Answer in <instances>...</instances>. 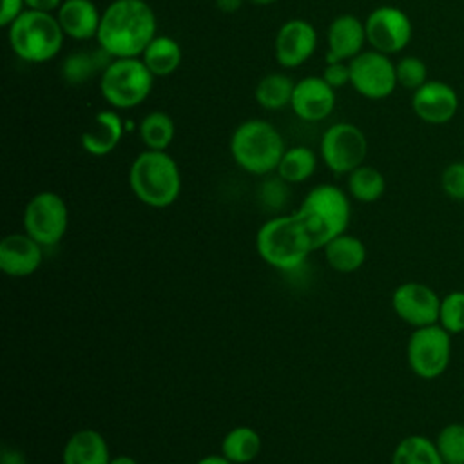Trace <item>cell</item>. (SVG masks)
Here are the masks:
<instances>
[{
  "instance_id": "603a6c76",
  "label": "cell",
  "mask_w": 464,
  "mask_h": 464,
  "mask_svg": "<svg viewBox=\"0 0 464 464\" xmlns=\"http://www.w3.org/2000/svg\"><path fill=\"white\" fill-rule=\"evenodd\" d=\"M154 78H167L178 71L183 60L181 45L167 34H156L140 56Z\"/></svg>"
},
{
  "instance_id": "4dcf8cb0",
  "label": "cell",
  "mask_w": 464,
  "mask_h": 464,
  "mask_svg": "<svg viewBox=\"0 0 464 464\" xmlns=\"http://www.w3.org/2000/svg\"><path fill=\"white\" fill-rule=\"evenodd\" d=\"M435 444L446 464H464V424L462 422L446 424L439 431Z\"/></svg>"
},
{
  "instance_id": "4fadbf2b",
  "label": "cell",
  "mask_w": 464,
  "mask_h": 464,
  "mask_svg": "<svg viewBox=\"0 0 464 464\" xmlns=\"http://www.w3.org/2000/svg\"><path fill=\"white\" fill-rule=\"evenodd\" d=\"M440 299L431 286L419 281H406L393 290L392 308L406 324L420 328L439 323Z\"/></svg>"
},
{
  "instance_id": "8992f818",
  "label": "cell",
  "mask_w": 464,
  "mask_h": 464,
  "mask_svg": "<svg viewBox=\"0 0 464 464\" xmlns=\"http://www.w3.org/2000/svg\"><path fill=\"white\" fill-rule=\"evenodd\" d=\"M65 34L54 13L25 9L9 27L7 42L16 58L27 63H45L58 56Z\"/></svg>"
},
{
  "instance_id": "60d3db41",
  "label": "cell",
  "mask_w": 464,
  "mask_h": 464,
  "mask_svg": "<svg viewBox=\"0 0 464 464\" xmlns=\"http://www.w3.org/2000/svg\"><path fill=\"white\" fill-rule=\"evenodd\" d=\"M196 464H234V462H230L227 457H223V455L219 453V455H205V457L199 459Z\"/></svg>"
},
{
  "instance_id": "cb8c5ba5",
  "label": "cell",
  "mask_w": 464,
  "mask_h": 464,
  "mask_svg": "<svg viewBox=\"0 0 464 464\" xmlns=\"http://www.w3.org/2000/svg\"><path fill=\"white\" fill-rule=\"evenodd\" d=\"M111 60L112 56L107 54L102 47H98L96 51H76L63 58L62 76L67 83L78 85L96 74H102Z\"/></svg>"
},
{
  "instance_id": "6da1fadb",
  "label": "cell",
  "mask_w": 464,
  "mask_h": 464,
  "mask_svg": "<svg viewBox=\"0 0 464 464\" xmlns=\"http://www.w3.org/2000/svg\"><path fill=\"white\" fill-rule=\"evenodd\" d=\"M156 29V13L145 0H112L102 11L96 42L112 58H138Z\"/></svg>"
},
{
  "instance_id": "7a4b0ae2",
  "label": "cell",
  "mask_w": 464,
  "mask_h": 464,
  "mask_svg": "<svg viewBox=\"0 0 464 464\" xmlns=\"http://www.w3.org/2000/svg\"><path fill=\"white\" fill-rule=\"evenodd\" d=\"M256 250L266 265L277 270H292L304 263L315 245L303 219L294 212L265 221L256 234Z\"/></svg>"
},
{
  "instance_id": "2e32d148",
  "label": "cell",
  "mask_w": 464,
  "mask_h": 464,
  "mask_svg": "<svg viewBox=\"0 0 464 464\" xmlns=\"http://www.w3.org/2000/svg\"><path fill=\"white\" fill-rule=\"evenodd\" d=\"M413 112L426 123L442 125L455 118L459 111L457 91L439 80H428L411 96Z\"/></svg>"
},
{
  "instance_id": "5b68a950",
  "label": "cell",
  "mask_w": 464,
  "mask_h": 464,
  "mask_svg": "<svg viewBox=\"0 0 464 464\" xmlns=\"http://www.w3.org/2000/svg\"><path fill=\"white\" fill-rule=\"evenodd\" d=\"M295 212L303 219L315 248H323L330 239L346 232L352 205L348 192L341 187L321 183L308 190Z\"/></svg>"
},
{
  "instance_id": "7402d4cb",
  "label": "cell",
  "mask_w": 464,
  "mask_h": 464,
  "mask_svg": "<svg viewBox=\"0 0 464 464\" xmlns=\"http://www.w3.org/2000/svg\"><path fill=\"white\" fill-rule=\"evenodd\" d=\"M324 259L330 268L341 274L357 272L366 261V246L364 243L352 234H339L330 239L324 246Z\"/></svg>"
},
{
  "instance_id": "d4e9b609",
  "label": "cell",
  "mask_w": 464,
  "mask_h": 464,
  "mask_svg": "<svg viewBox=\"0 0 464 464\" xmlns=\"http://www.w3.org/2000/svg\"><path fill=\"white\" fill-rule=\"evenodd\" d=\"M263 450L261 435L250 426H236L221 440V455L234 464L254 462Z\"/></svg>"
},
{
  "instance_id": "d6a6232c",
  "label": "cell",
  "mask_w": 464,
  "mask_h": 464,
  "mask_svg": "<svg viewBox=\"0 0 464 464\" xmlns=\"http://www.w3.org/2000/svg\"><path fill=\"white\" fill-rule=\"evenodd\" d=\"M397 83L404 89L417 91L428 82V65L419 56H402L395 63Z\"/></svg>"
},
{
  "instance_id": "f546056e",
  "label": "cell",
  "mask_w": 464,
  "mask_h": 464,
  "mask_svg": "<svg viewBox=\"0 0 464 464\" xmlns=\"http://www.w3.org/2000/svg\"><path fill=\"white\" fill-rule=\"evenodd\" d=\"M346 188L350 198L361 203H373L382 198L386 190V179L381 170L372 165H361L346 174Z\"/></svg>"
},
{
  "instance_id": "52a82bcc",
  "label": "cell",
  "mask_w": 464,
  "mask_h": 464,
  "mask_svg": "<svg viewBox=\"0 0 464 464\" xmlns=\"http://www.w3.org/2000/svg\"><path fill=\"white\" fill-rule=\"evenodd\" d=\"M154 74L138 58H112L100 74V92L116 111L141 105L154 85Z\"/></svg>"
},
{
  "instance_id": "ac0fdd59",
  "label": "cell",
  "mask_w": 464,
  "mask_h": 464,
  "mask_svg": "<svg viewBox=\"0 0 464 464\" xmlns=\"http://www.w3.org/2000/svg\"><path fill=\"white\" fill-rule=\"evenodd\" d=\"M364 22L355 14H339L326 29V62H350L364 51Z\"/></svg>"
},
{
  "instance_id": "e575fe53",
  "label": "cell",
  "mask_w": 464,
  "mask_h": 464,
  "mask_svg": "<svg viewBox=\"0 0 464 464\" xmlns=\"http://www.w3.org/2000/svg\"><path fill=\"white\" fill-rule=\"evenodd\" d=\"M442 190L455 201H464V161L450 163L440 178Z\"/></svg>"
},
{
  "instance_id": "30bf717a",
  "label": "cell",
  "mask_w": 464,
  "mask_h": 464,
  "mask_svg": "<svg viewBox=\"0 0 464 464\" xmlns=\"http://www.w3.org/2000/svg\"><path fill=\"white\" fill-rule=\"evenodd\" d=\"M323 163L335 174H350L361 167L368 154L366 134L353 123L337 121L330 125L319 143Z\"/></svg>"
},
{
  "instance_id": "277c9868",
  "label": "cell",
  "mask_w": 464,
  "mask_h": 464,
  "mask_svg": "<svg viewBox=\"0 0 464 464\" xmlns=\"http://www.w3.org/2000/svg\"><path fill=\"white\" fill-rule=\"evenodd\" d=\"M228 149L239 169L254 176H268L276 172L286 147L276 125L252 118L232 130Z\"/></svg>"
},
{
  "instance_id": "d590c367",
  "label": "cell",
  "mask_w": 464,
  "mask_h": 464,
  "mask_svg": "<svg viewBox=\"0 0 464 464\" xmlns=\"http://www.w3.org/2000/svg\"><path fill=\"white\" fill-rule=\"evenodd\" d=\"M321 76L335 91L343 89L350 85V65L348 62H326Z\"/></svg>"
},
{
  "instance_id": "9c48e42d",
  "label": "cell",
  "mask_w": 464,
  "mask_h": 464,
  "mask_svg": "<svg viewBox=\"0 0 464 464\" xmlns=\"http://www.w3.org/2000/svg\"><path fill=\"white\" fill-rule=\"evenodd\" d=\"M22 225L24 232L44 248L58 245L69 227V210L63 198L53 190L36 192L24 208Z\"/></svg>"
},
{
  "instance_id": "836d02e7",
  "label": "cell",
  "mask_w": 464,
  "mask_h": 464,
  "mask_svg": "<svg viewBox=\"0 0 464 464\" xmlns=\"http://www.w3.org/2000/svg\"><path fill=\"white\" fill-rule=\"evenodd\" d=\"M288 185L285 179H281L279 176L276 178H268L263 181V185L259 187V198L261 203L266 205L268 208H281L285 207L286 199H288Z\"/></svg>"
},
{
  "instance_id": "3957f363",
  "label": "cell",
  "mask_w": 464,
  "mask_h": 464,
  "mask_svg": "<svg viewBox=\"0 0 464 464\" xmlns=\"http://www.w3.org/2000/svg\"><path fill=\"white\" fill-rule=\"evenodd\" d=\"M129 185L143 205L165 208L181 192V172L167 150L145 149L130 163Z\"/></svg>"
},
{
  "instance_id": "f35d334b",
  "label": "cell",
  "mask_w": 464,
  "mask_h": 464,
  "mask_svg": "<svg viewBox=\"0 0 464 464\" xmlns=\"http://www.w3.org/2000/svg\"><path fill=\"white\" fill-rule=\"evenodd\" d=\"M0 464H27V459L16 448H4L2 457H0Z\"/></svg>"
},
{
  "instance_id": "9a60e30c",
  "label": "cell",
  "mask_w": 464,
  "mask_h": 464,
  "mask_svg": "<svg viewBox=\"0 0 464 464\" xmlns=\"http://www.w3.org/2000/svg\"><path fill=\"white\" fill-rule=\"evenodd\" d=\"M335 100V89L330 87L323 76H304L295 82L290 109L299 120L315 123L334 112Z\"/></svg>"
},
{
  "instance_id": "8fae6325",
  "label": "cell",
  "mask_w": 464,
  "mask_h": 464,
  "mask_svg": "<svg viewBox=\"0 0 464 464\" xmlns=\"http://www.w3.org/2000/svg\"><path fill=\"white\" fill-rule=\"evenodd\" d=\"M350 85L368 100L388 98L397 89L395 63L384 53L368 49L348 62Z\"/></svg>"
},
{
  "instance_id": "8d00e7d4",
  "label": "cell",
  "mask_w": 464,
  "mask_h": 464,
  "mask_svg": "<svg viewBox=\"0 0 464 464\" xmlns=\"http://www.w3.org/2000/svg\"><path fill=\"white\" fill-rule=\"evenodd\" d=\"M25 9V0H2L0 25L7 29Z\"/></svg>"
},
{
  "instance_id": "f1b7e54d",
  "label": "cell",
  "mask_w": 464,
  "mask_h": 464,
  "mask_svg": "<svg viewBox=\"0 0 464 464\" xmlns=\"http://www.w3.org/2000/svg\"><path fill=\"white\" fill-rule=\"evenodd\" d=\"M392 464H446L435 440L424 435H408L395 446Z\"/></svg>"
},
{
  "instance_id": "e0dca14e",
  "label": "cell",
  "mask_w": 464,
  "mask_h": 464,
  "mask_svg": "<svg viewBox=\"0 0 464 464\" xmlns=\"http://www.w3.org/2000/svg\"><path fill=\"white\" fill-rule=\"evenodd\" d=\"M44 261V246L25 232L7 234L0 241V270L9 277H27Z\"/></svg>"
},
{
  "instance_id": "1f68e13d",
  "label": "cell",
  "mask_w": 464,
  "mask_h": 464,
  "mask_svg": "<svg viewBox=\"0 0 464 464\" xmlns=\"http://www.w3.org/2000/svg\"><path fill=\"white\" fill-rule=\"evenodd\" d=\"M439 324L453 334L464 332V292L453 290L440 299Z\"/></svg>"
},
{
  "instance_id": "74e56055",
  "label": "cell",
  "mask_w": 464,
  "mask_h": 464,
  "mask_svg": "<svg viewBox=\"0 0 464 464\" xmlns=\"http://www.w3.org/2000/svg\"><path fill=\"white\" fill-rule=\"evenodd\" d=\"M63 0H25V7L33 11H44V13H56Z\"/></svg>"
},
{
  "instance_id": "7c38bea8",
  "label": "cell",
  "mask_w": 464,
  "mask_h": 464,
  "mask_svg": "<svg viewBox=\"0 0 464 464\" xmlns=\"http://www.w3.org/2000/svg\"><path fill=\"white\" fill-rule=\"evenodd\" d=\"M364 29L368 45L388 56L406 49L413 34L410 16L395 5L375 7L366 16Z\"/></svg>"
},
{
  "instance_id": "ffe728a7",
  "label": "cell",
  "mask_w": 464,
  "mask_h": 464,
  "mask_svg": "<svg viewBox=\"0 0 464 464\" xmlns=\"http://www.w3.org/2000/svg\"><path fill=\"white\" fill-rule=\"evenodd\" d=\"M123 132L125 123L121 116L116 112V109H107L96 112L92 125L82 132L80 143L82 149L91 156H107L118 147Z\"/></svg>"
},
{
  "instance_id": "4316f807",
  "label": "cell",
  "mask_w": 464,
  "mask_h": 464,
  "mask_svg": "<svg viewBox=\"0 0 464 464\" xmlns=\"http://www.w3.org/2000/svg\"><path fill=\"white\" fill-rule=\"evenodd\" d=\"M315 169H317V154L310 147L294 145L285 149L279 160V165L276 169V174L286 183L294 185L312 178Z\"/></svg>"
},
{
  "instance_id": "d6986e66",
  "label": "cell",
  "mask_w": 464,
  "mask_h": 464,
  "mask_svg": "<svg viewBox=\"0 0 464 464\" xmlns=\"http://www.w3.org/2000/svg\"><path fill=\"white\" fill-rule=\"evenodd\" d=\"M54 14L65 38L78 42L96 38L102 13L92 0H63Z\"/></svg>"
},
{
  "instance_id": "ab89813d",
  "label": "cell",
  "mask_w": 464,
  "mask_h": 464,
  "mask_svg": "<svg viewBox=\"0 0 464 464\" xmlns=\"http://www.w3.org/2000/svg\"><path fill=\"white\" fill-rule=\"evenodd\" d=\"M245 0H214V5L218 7V11L225 13V14H234L236 11L241 9Z\"/></svg>"
},
{
  "instance_id": "44dd1931",
  "label": "cell",
  "mask_w": 464,
  "mask_h": 464,
  "mask_svg": "<svg viewBox=\"0 0 464 464\" xmlns=\"http://www.w3.org/2000/svg\"><path fill=\"white\" fill-rule=\"evenodd\" d=\"M111 450L105 437L92 430L82 428L74 431L63 444L62 464H109Z\"/></svg>"
},
{
  "instance_id": "7bdbcfd3",
  "label": "cell",
  "mask_w": 464,
  "mask_h": 464,
  "mask_svg": "<svg viewBox=\"0 0 464 464\" xmlns=\"http://www.w3.org/2000/svg\"><path fill=\"white\" fill-rule=\"evenodd\" d=\"M245 2H250V4H256V5H270L277 0H245Z\"/></svg>"
},
{
  "instance_id": "5bb4252c",
  "label": "cell",
  "mask_w": 464,
  "mask_h": 464,
  "mask_svg": "<svg viewBox=\"0 0 464 464\" xmlns=\"http://www.w3.org/2000/svg\"><path fill=\"white\" fill-rule=\"evenodd\" d=\"M317 47V31L304 18L286 20L276 33L274 54L283 69H295L306 63Z\"/></svg>"
},
{
  "instance_id": "b9f144b4",
  "label": "cell",
  "mask_w": 464,
  "mask_h": 464,
  "mask_svg": "<svg viewBox=\"0 0 464 464\" xmlns=\"http://www.w3.org/2000/svg\"><path fill=\"white\" fill-rule=\"evenodd\" d=\"M109 464H140V462L130 455H116V457H111Z\"/></svg>"
},
{
  "instance_id": "ba28073f",
  "label": "cell",
  "mask_w": 464,
  "mask_h": 464,
  "mask_svg": "<svg viewBox=\"0 0 464 464\" xmlns=\"http://www.w3.org/2000/svg\"><path fill=\"white\" fill-rule=\"evenodd\" d=\"M406 361L420 379L440 377L451 361V334L439 323L413 328L406 344Z\"/></svg>"
},
{
  "instance_id": "83f0119b",
  "label": "cell",
  "mask_w": 464,
  "mask_h": 464,
  "mask_svg": "<svg viewBox=\"0 0 464 464\" xmlns=\"http://www.w3.org/2000/svg\"><path fill=\"white\" fill-rule=\"evenodd\" d=\"M138 134L145 149L167 150L176 136V123L165 111H150L138 125Z\"/></svg>"
},
{
  "instance_id": "484cf974",
  "label": "cell",
  "mask_w": 464,
  "mask_h": 464,
  "mask_svg": "<svg viewBox=\"0 0 464 464\" xmlns=\"http://www.w3.org/2000/svg\"><path fill=\"white\" fill-rule=\"evenodd\" d=\"M295 82L285 72H268L265 74L256 89L254 98L259 107L266 111H279L290 105Z\"/></svg>"
}]
</instances>
